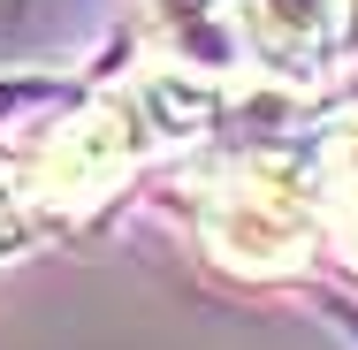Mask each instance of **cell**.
Here are the masks:
<instances>
[{
	"label": "cell",
	"mask_w": 358,
	"mask_h": 350,
	"mask_svg": "<svg viewBox=\"0 0 358 350\" xmlns=\"http://www.w3.org/2000/svg\"><path fill=\"white\" fill-rule=\"evenodd\" d=\"M351 15L358 0H229L236 38L282 76H320L336 61V46L351 38Z\"/></svg>",
	"instance_id": "obj_3"
},
{
	"label": "cell",
	"mask_w": 358,
	"mask_h": 350,
	"mask_svg": "<svg viewBox=\"0 0 358 350\" xmlns=\"http://www.w3.org/2000/svg\"><path fill=\"white\" fill-rule=\"evenodd\" d=\"M320 213L305 198V183L282 168H229L199 198V244L221 275L236 282H282L313 259Z\"/></svg>",
	"instance_id": "obj_1"
},
{
	"label": "cell",
	"mask_w": 358,
	"mask_h": 350,
	"mask_svg": "<svg viewBox=\"0 0 358 350\" xmlns=\"http://www.w3.org/2000/svg\"><path fill=\"white\" fill-rule=\"evenodd\" d=\"M152 145L160 138L145 130L138 99H99V107L69 115V122L46 138L38 168H31V198L46 213H92L107 191H122V175L138 168Z\"/></svg>",
	"instance_id": "obj_2"
},
{
	"label": "cell",
	"mask_w": 358,
	"mask_h": 350,
	"mask_svg": "<svg viewBox=\"0 0 358 350\" xmlns=\"http://www.w3.org/2000/svg\"><path fill=\"white\" fill-rule=\"evenodd\" d=\"M305 198H313V213H320V228L336 236V251L358 267V107L328 122V138H320V160H313V183H305Z\"/></svg>",
	"instance_id": "obj_4"
},
{
	"label": "cell",
	"mask_w": 358,
	"mask_h": 350,
	"mask_svg": "<svg viewBox=\"0 0 358 350\" xmlns=\"http://www.w3.org/2000/svg\"><path fill=\"white\" fill-rule=\"evenodd\" d=\"M15 236H23V206H15V198H8V191H0V251H8V244H15Z\"/></svg>",
	"instance_id": "obj_5"
}]
</instances>
